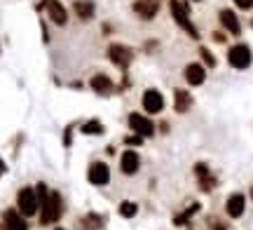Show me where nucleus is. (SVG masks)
Masks as SVG:
<instances>
[{
    "instance_id": "21",
    "label": "nucleus",
    "mask_w": 253,
    "mask_h": 230,
    "mask_svg": "<svg viewBox=\"0 0 253 230\" xmlns=\"http://www.w3.org/2000/svg\"><path fill=\"white\" fill-rule=\"evenodd\" d=\"M82 132L96 137V134H103V125H101L99 120H89V122H84V125H82Z\"/></svg>"
},
{
    "instance_id": "30",
    "label": "nucleus",
    "mask_w": 253,
    "mask_h": 230,
    "mask_svg": "<svg viewBox=\"0 0 253 230\" xmlns=\"http://www.w3.org/2000/svg\"><path fill=\"white\" fill-rule=\"evenodd\" d=\"M251 197H253V193H251Z\"/></svg>"
},
{
    "instance_id": "27",
    "label": "nucleus",
    "mask_w": 253,
    "mask_h": 230,
    "mask_svg": "<svg viewBox=\"0 0 253 230\" xmlns=\"http://www.w3.org/2000/svg\"><path fill=\"white\" fill-rule=\"evenodd\" d=\"M213 230H225V226H220V223H216V226H213Z\"/></svg>"
},
{
    "instance_id": "17",
    "label": "nucleus",
    "mask_w": 253,
    "mask_h": 230,
    "mask_svg": "<svg viewBox=\"0 0 253 230\" xmlns=\"http://www.w3.org/2000/svg\"><path fill=\"white\" fill-rule=\"evenodd\" d=\"M5 230H26L24 216L17 214L14 209H7V212H5Z\"/></svg>"
},
{
    "instance_id": "26",
    "label": "nucleus",
    "mask_w": 253,
    "mask_h": 230,
    "mask_svg": "<svg viewBox=\"0 0 253 230\" xmlns=\"http://www.w3.org/2000/svg\"><path fill=\"white\" fill-rule=\"evenodd\" d=\"M141 141H143L141 137H129V138H125V143H126V146H138Z\"/></svg>"
},
{
    "instance_id": "11",
    "label": "nucleus",
    "mask_w": 253,
    "mask_h": 230,
    "mask_svg": "<svg viewBox=\"0 0 253 230\" xmlns=\"http://www.w3.org/2000/svg\"><path fill=\"white\" fill-rule=\"evenodd\" d=\"M244 207H246V200L242 193H235L227 197L225 202V209H227V216H232V219H239L242 214H244Z\"/></svg>"
},
{
    "instance_id": "14",
    "label": "nucleus",
    "mask_w": 253,
    "mask_h": 230,
    "mask_svg": "<svg viewBox=\"0 0 253 230\" xmlns=\"http://www.w3.org/2000/svg\"><path fill=\"white\" fill-rule=\"evenodd\" d=\"M195 174H197V179H199V185H202V190L211 193V190H213V185H216V179L211 176L209 167H207V165H197V167H195Z\"/></svg>"
},
{
    "instance_id": "25",
    "label": "nucleus",
    "mask_w": 253,
    "mask_h": 230,
    "mask_svg": "<svg viewBox=\"0 0 253 230\" xmlns=\"http://www.w3.org/2000/svg\"><path fill=\"white\" fill-rule=\"evenodd\" d=\"M235 5L239 9H251L253 7V0H235Z\"/></svg>"
},
{
    "instance_id": "7",
    "label": "nucleus",
    "mask_w": 253,
    "mask_h": 230,
    "mask_svg": "<svg viewBox=\"0 0 253 230\" xmlns=\"http://www.w3.org/2000/svg\"><path fill=\"white\" fill-rule=\"evenodd\" d=\"M87 179H89V184H94V185H106L110 181L108 165H106V162H94V165H89Z\"/></svg>"
},
{
    "instance_id": "20",
    "label": "nucleus",
    "mask_w": 253,
    "mask_h": 230,
    "mask_svg": "<svg viewBox=\"0 0 253 230\" xmlns=\"http://www.w3.org/2000/svg\"><path fill=\"white\" fill-rule=\"evenodd\" d=\"M190 103H192V99H190V94L188 92H183V90H176V111L178 113H185L190 108Z\"/></svg>"
},
{
    "instance_id": "1",
    "label": "nucleus",
    "mask_w": 253,
    "mask_h": 230,
    "mask_svg": "<svg viewBox=\"0 0 253 230\" xmlns=\"http://www.w3.org/2000/svg\"><path fill=\"white\" fill-rule=\"evenodd\" d=\"M38 200H40V223L49 226L61 216V195L56 190H47L45 184H40L36 188Z\"/></svg>"
},
{
    "instance_id": "18",
    "label": "nucleus",
    "mask_w": 253,
    "mask_h": 230,
    "mask_svg": "<svg viewBox=\"0 0 253 230\" xmlns=\"http://www.w3.org/2000/svg\"><path fill=\"white\" fill-rule=\"evenodd\" d=\"M80 226L84 230H101L103 228V216H99V214H87V216L80 219Z\"/></svg>"
},
{
    "instance_id": "3",
    "label": "nucleus",
    "mask_w": 253,
    "mask_h": 230,
    "mask_svg": "<svg viewBox=\"0 0 253 230\" xmlns=\"http://www.w3.org/2000/svg\"><path fill=\"white\" fill-rule=\"evenodd\" d=\"M17 204H19V214L21 216H33V214L40 209V200H38V193L33 188H21L17 195Z\"/></svg>"
},
{
    "instance_id": "9",
    "label": "nucleus",
    "mask_w": 253,
    "mask_h": 230,
    "mask_svg": "<svg viewBox=\"0 0 253 230\" xmlns=\"http://www.w3.org/2000/svg\"><path fill=\"white\" fill-rule=\"evenodd\" d=\"M120 167H122V172L126 176H134L138 172V167H141V157L136 150H125L122 157H120Z\"/></svg>"
},
{
    "instance_id": "12",
    "label": "nucleus",
    "mask_w": 253,
    "mask_h": 230,
    "mask_svg": "<svg viewBox=\"0 0 253 230\" xmlns=\"http://www.w3.org/2000/svg\"><path fill=\"white\" fill-rule=\"evenodd\" d=\"M220 24L223 28H227V33H232V36H239L242 33V26H239V19L232 9H220Z\"/></svg>"
},
{
    "instance_id": "2",
    "label": "nucleus",
    "mask_w": 253,
    "mask_h": 230,
    "mask_svg": "<svg viewBox=\"0 0 253 230\" xmlns=\"http://www.w3.org/2000/svg\"><path fill=\"white\" fill-rule=\"evenodd\" d=\"M169 7H171V14H173V19L178 21V26H181L188 36H192L195 40H197L199 33H197V28L192 26V21H190V7L188 5H185L183 0H171Z\"/></svg>"
},
{
    "instance_id": "16",
    "label": "nucleus",
    "mask_w": 253,
    "mask_h": 230,
    "mask_svg": "<svg viewBox=\"0 0 253 230\" xmlns=\"http://www.w3.org/2000/svg\"><path fill=\"white\" fill-rule=\"evenodd\" d=\"M89 85H91V90H94L96 94H101V96H106V94L113 92V83H110L108 75H101V73L94 75Z\"/></svg>"
},
{
    "instance_id": "4",
    "label": "nucleus",
    "mask_w": 253,
    "mask_h": 230,
    "mask_svg": "<svg viewBox=\"0 0 253 230\" xmlns=\"http://www.w3.org/2000/svg\"><path fill=\"white\" fill-rule=\"evenodd\" d=\"M251 49L246 45H232L230 47V52H227V61H230V66L232 68H239V71H244V68H249L251 66Z\"/></svg>"
},
{
    "instance_id": "15",
    "label": "nucleus",
    "mask_w": 253,
    "mask_h": 230,
    "mask_svg": "<svg viewBox=\"0 0 253 230\" xmlns=\"http://www.w3.org/2000/svg\"><path fill=\"white\" fill-rule=\"evenodd\" d=\"M204 78H207V71H204V66H199V64H190L185 66V80H188L190 85H202L204 83Z\"/></svg>"
},
{
    "instance_id": "22",
    "label": "nucleus",
    "mask_w": 253,
    "mask_h": 230,
    "mask_svg": "<svg viewBox=\"0 0 253 230\" xmlns=\"http://www.w3.org/2000/svg\"><path fill=\"white\" fill-rule=\"evenodd\" d=\"M136 212H138V207H136L134 202H122V204H120V214H122L125 219H131V216H136Z\"/></svg>"
},
{
    "instance_id": "23",
    "label": "nucleus",
    "mask_w": 253,
    "mask_h": 230,
    "mask_svg": "<svg viewBox=\"0 0 253 230\" xmlns=\"http://www.w3.org/2000/svg\"><path fill=\"white\" fill-rule=\"evenodd\" d=\"M199 54H202V59H204V64L207 66H216V56L211 54L207 47H202V49H199Z\"/></svg>"
},
{
    "instance_id": "29",
    "label": "nucleus",
    "mask_w": 253,
    "mask_h": 230,
    "mask_svg": "<svg viewBox=\"0 0 253 230\" xmlns=\"http://www.w3.org/2000/svg\"><path fill=\"white\" fill-rule=\"evenodd\" d=\"M251 26H253V21H251Z\"/></svg>"
},
{
    "instance_id": "13",
    "label": "nucleus",
    "mask_w": 253,
    "mask_h": 230,
    "mask_svg": "<svg viewBox=\"0 0 253 230\" xmlns=\"http://www.w3.org/2000/svg\"><path fill=\"white\" fill-rule=\"evenodd\" d=\"M134 9H136V14H138V17L153 19L155 14H157V9H160V2H157V0H136Z\"/></svg>"
},
{
    "instance_id": "6",
    "label": "nucleus",
    "mask_w": 253,
    "mask_h": 230,
    "mask_svg": "<svg viewBox=\"0 0 253 230\" xmlns=\"http://www.w3.org/2000/svg\"><path fill=\"white\" fill-rule=\"evenodd\" d=\"M108 59L118 66V68H126V66L131 64V59H134V52L125 45H110L108 47Z\"/></svg>"
},
{
    "instance_id": "24",
    "label": "nucleus",
    "mask_w": 253,
    "mask_h": 230,
    "mask_svg": "<svg viewBox=\"0 0 253 230\" xmlns=\"http://www.w3.org/2000/svg\"><path fill=\"white\" fill-rule=\"evenodd\" d=\"M197 209H199V204H192V207H190V209H188L185 214H181V216H176V223H178V226H181V223H185V221L190 219V216H192V214L197 212Z\"/></svg>"
},
{
    "instance_id": "19",
    "label": "nucleus",
    "mask_w": 253,
    "mask_h": 230,
    "mask_svg": "<svg viewBox=\"0 0 253 230\" xmlns=\"http://www.w3.org/2000/svg\"><path fill=\"white\" fill-rule=\"evenodd\" d=\"M73 7H75V14L80 19H89L94 14V5H91V0H75L73 2Z\"/></svg>"
},
{
    "instance_id": "5",
    "label": "nucleus",
    "mask_w": 253,
    "mask_h": 230,
    "mask_svg": "<svg viewBox=\"0 0 253 230\" xmlns=\"http://www.w3.org/2000/svg\"><path fill=\"white\" fill-rule=\"evenodd\" d=\"M129 127L134 129V134H138L141 138L153 137L155 134V125L145 118V115H141V113H131V115H129Z\"/></svg>"
},
{
    "instance_id": "10",
    "label": "nucleus",
    "mask_w": 253,
    "mask_h": 230,
    "mask_svg": "<svg viewBox=\"0 0 253 230\" xmlns=\"http://www.w3.org/2000/svg\"><path fill=\"white\" fill-rule=\"evenodd\" d=\"M45 7H47L49 19L54 21L56 26H63V24L68 21V12L63 9V5L59 2V0H45Z\"/></svg>"
},
{
    "instance_id": "8",
    "label": "nucleus",
    "mask_w": 253,
    "mask_h": 230,
    "mask_svg": "<svg viewBox=\"0 0 253 230\" xmlns=\"http://www.w3.org/2000/svg\"><path fill=\"white\" fill-rule=\"evenodd\" d=\"M141 103H143L145 113H160L164 108V96L157 90H145L143 92V99H141Z\"/></svg>"
},
{
    "instance_id": "28",
    "label": "nucleus",
    "mask_w": 253,
    "mask_h": 230,
    "mask_svg": "<svg viewBox=\"0 0 253 230\" xmlns=\"http://www.w3.org/2000/svg\"><path fill=\"white\" fill-rule=\"evenodd\" d=\"M56 230H63V228H56Z\"/></svg>"
}]
</instances>
